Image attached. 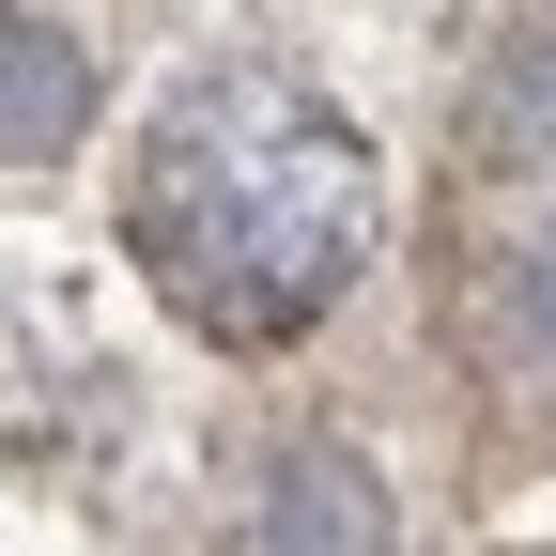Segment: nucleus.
<instances>
[{"label": "nucleus", "mask_w": 556, "mask_h": 556, "mask_svg": "<svg viewBox=\"0 0 556 556\" xmlns=\"http://www.w3.org/2000/svg\"><path fill=\"white\" fill-rule=\"evenodd\" d=\"M495 356H510V371H526V387L556 402V232H541V248L510 263V294H495Z\"/></svg>", "instance_id": "obj_5"}, {"label": "nucleus", "mask_w": 556, "mask_h": 556, "mask_svg": "<svg viewBox=\"0 0 556 556\" xmlns=\"http://www.w3.org/2000/svg\"><path fill=\"white\" fill-rule=\"evenodd\" d=\"M479 155L556 170V16H541V31H510V62L479 78Z\"/></svg>", "instance_id": "obj_4"}, {"label": "nucleus", "mask_w": 556, "mask_h": 556, "mask_svg": "<svg viewBox=\"0 0 556 556\" xmlns=\"http://www.w3.org/2000/svg\"><path fill=\"white\" fill-rule=\"evenodd\" d=\"M78 124H93V62H78V31H47V16L0 0V170H47Z\"/></svg>", "instance_id": "obj_3"}, {"label": "nucleus", "mask_w": 556, "mask_h": 556, "mask_svg": "<svg viewBox=\"0 0 556 556\" xmlns=\"http://www.w3.org/2000/svg\"><path fill=\"white\" fill-rule=\"evenodd\" d=\"M248 556H387V479L340 448V433H294V448L263 464Z\"/></svg>", "instance_id": "obj_2"}, {"label": "nucleus", "mask_w": 556, "mask_h": 556, "mask_svg": "<svg viewBox=\"0 0 556 556\" xmlns=\"http://www.w3.org/2000/svg\"><path fill=\"white\" fill-rule=\"evenodd\" d=\"M371 139L294 78H201L139 139L124 232L201 340H294L371 263Z\"/></svg>", "instance_id": "obj_1"}]
</instances>
